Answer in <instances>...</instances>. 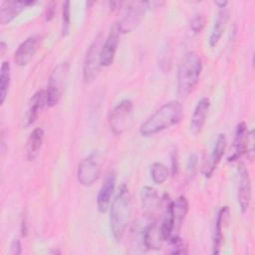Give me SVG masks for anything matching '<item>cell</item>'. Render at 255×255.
Segmentation results:
<instances>
[{
  "instance_id": "obj_27",
  "label": "cell",
  "mask_w": 255,
  "mask_h": 255,
  "mask_svg": "<svg viewBox=\"0 0 255 255\" xmlns=\"http://www.w3.org/2000/svg\"><path fill=\"white\" fill-rule=\"evenodd\" d=\"M168 242L171 246V253L173 254H185L187 253V247L184 241L177 235L171 237Z\"/></svg>"
},
{
  "instance_id": "obj_29",
  "label": "cell",
  "mask_w": 255,
  "mask_h": 255,
  "mask_svg": "<svg viewBox=\"0 0 255 255\" xmlns=\"http://www.w3.org/2000/svg\"><path fill=\"white\" fill-rule=\"evenodd\" d=\"M170 161H171V166H170V173L172 176H175L178 173V168H179V163H178V154L176 150H172L170 152Z\"/></svg>"
},
{
  "instance_id": "obj_22",
  "label": "cell",
  "mask_w": 255,
  "mask_h": 255,
  "mask_svg": "<svg viewBox=\"0 0 255 255\" xmlns=\"http://www.w3.org/2000/svg\"><path fill=\"white\" fill-rule=\"evenodd\" d=\"M140 201L142 209L145 211L152 210L159 202L156 190L150 186H143L140 191Z\"/></svg>"
},
{
  "instance_id": "obj_8",
  "label": "cell",
  "mask_w": 255,
  "mask_h": 255,
  "mask_svg": "<svg viewBox=\"0 0 255 255\" xmlns=\"http://www.w3.org/2000/svg\"><path fill=\"white\" fill-rule=\"evenodd\" d=\"M103 45V38L101 34H98L93 43L89 47L83 68V80L86 84L93 83L101 70V51Z\"/></svg>"
},
{
  "instance_id": "obj_5",
  "label": "cell",
  "mask_w": 255,
  "mask_h": 255,
  "mask_svg": "<svg viewBox=\"0 0 255 255\" xmlns=\"http://www.w3.org/2000/svg\"><path fill=\"white\" fill-rule=\"evenodd\" d=\"M133 121V105L128 99L121 101L112 111L110 128L114 134L120 135L128 130Z\"/></svg>"
},
{
  "instance_id": "obj_13",
  "label": "cell",
  "mask_w": 255,
  "mask_h": 255,
  "mask_svg": "<svg viewBox=\"0 0 255 255\" xmlns=\"http://www.w3.org/2000/svg\"><path fill=\"white\" fill-rule=\"evenodd\" d=\"M46 105V93L43 90L37 91L30 99L26 115L23 120V127L28 128L36 122Z\"/></svg>"
},
{
  "instance_id": "obj_28",
  "label": "cell",
  "mask_w": 255,
  "mask_h": 255,
  "mask_svg": "<svg viewBox=\"0 0 255 255\" xmlns=\"http://www.w3.org/2000/svg\"><path fill=\"white\" fill-rule=\"evenodd\" d=\"M203 18L201 15H194L189 22V28L194 34H199L203 28Z\"/></svg>"
},
{
  "instance_id": "obj_11",
  "label": "cell",
  "mask_w": 255,
  "mask_h": 255,
  "mask_svg": "<svg viewBox=\"0 0 255 255\" xmlns=\"http://www.w3.org/2000/svg\"><path fill=\"white\" fill-rule=\"evenodd\" d=\"M238 191L237 199L240 210L242 213L246 212L249 208L251 201V180L249 172L244 165H239L238 168Z\"/></svg>"
},
{
  "instance_id": "obj_3",
  "label": "cell",
  "mask_w": 255,
  "mask_h": 255,
  "mask_svg": "<svg viewBox=\"0 0 255 255\" xmlns=\"http://www.w3.org/2000/svg\"><path fill=\"white\" fill-rule=\"evenodd\" d=\"M202 71V61L193 51L180 59L176 71V92L180 98H186L196 87Z\"/></svg>"
},
{
  "instance_id": "obj_7",
  "label": "cell",
  "mask_w": 255,
  "mask_h": 255,
  "mask_svg": "<svg viewBox=\"0 0 255 255\" xmlns=\"http://www.w3.org/2000/svg\"><path fill=\"white\" fill-rule=\"evenodd\" d=\"M146 9V1H132L126 3L122 18L120 19L119 23H117L121 34L133 31L141 22Z\"/></svg>"
},
{
  "instance_id": "obj_2",
  "label": "cell",
  "mask_w": 255,
  "mask_h": 255,
  "mask_svg": "<svg viewBox=\"0 0 255 255\" xmlns=\"http://www.w3.org/2000/svg\"><path fill=\"white\" fill-rule=\"evenodd\" d=\"M183 114V107L179 101H169L154 112L139 127L142 136L154 135L174 125H176Z\"/></svg>"
},
{
  "instance_id": "obj_14",
  "label": "cell",
  "mask_w": 255,
  "mask_h": 255,
  "mask_svg": "<svg viewBox=\"0 0 255 255\" xmlns=\"http://www.w3.org/2000/svg\"><path fill=\"white\" fill-rule=\"evenodd\" d=\"M249 138V131L245 122H241L236 126L235 136L233 140V151L228 156V161L238 160L242 155L247 153V144Z\"/></svg>"
},
{
  "instance_id": "obj_20",
  "label": "cell",
  "mask_w": 255,
  "mask_h": 255,
  "mask_svg": "<svg viewBox=\"0 0 255 255\" xmlns=\"http://www.w3.org/2000/svg\"><path fill=\"white\" fill-rule=\"evenodd\" d=\"M44 139V130L41 128H34L27 140V147H26V156L29 161H33L37 158L40 153L42 143Z\"/></svg>"
},
{
  "instance_id": "obj_18",
  "label": "cell",
  "mask_w": 255,
  "mask_h": 255,
  "mask_svg": "<svg viewBox=\"0 0 255 255\" xmlns=\"http://www.w3.org/2000/svg\"><path fill=\"white\" fill-rule=\"evenodd\" d=\"M226 135L225 133H219L215 142H214V146L212 149V152L209 156V160L207 163V166L205 168L204 171V175L206 177H209L213 171L215 170V168L217 167L218 163L220 162L224 152H225V148H226Z\"/></svg>"
},
{
  "instance_id": "obj_19",
  "label": "cell",
  "mask_w": 255,
  "mask_h": 255,
  "mask_svg": "<svg viewBox=\"0 0 255 255\" xmlns=\"http://www.w3.org/2000/svg\"><path fill=\"white\" fill-rule=\"evenodd\" d=\"M229 215V208L228 206H224L219 209L216 220H215V225H214V231L212 235V254H218L220 252L222 240H223V223L225 222V219Z\"/></svg>"
},
{
  "instance_id": "obj_26",
  "label": "cell",
  "mask_w": 255,
  "mask_h": 255,
  "mask_svg": "<svg viewBox=\"0 0 255 255\" xmlns=\"http://www.w3.org/2000/svg\"><path fill=\"white\" fill-rule=\"evenodd\" d=\"M198 166V157L195 153L189 154L186 162V176L188 180H192L196 174Z\"/></svg>"
},
{
  "instance_id": "obj_12",
  "label": "cell",
  "mask_w": 255,
  "mask_h": 255,
  "mask_svg": "<svg viewBox=\"0 0 255 255\" xmlns=\"http://www.w3.org/2000/svg\"><path fill=\"white\" fill-rule=\"evenodd\" d=\"M116 180L117 174L114 170H110L104 178L97 196V208L101 213H105L111 203V198L116 187Z\"/></svg>"
},
{
  "instance_id": "obj_33",
  "label": "cell",
  "mask_w": 255,
  "mask_h": 255,
  "mask_svg": "<svg viewBox=\"0 0 255 255\" xmlns=\"http://www.w3.org/2000/svg\"><path fill=\"white\" fill-rule=\"evenodd\" d=\"M0 48H1V55H3L4 52L6 51V43L2 41L1 44H0Z\"/></svg>"
},
{
  "instance_id": "obj_1",
  "label": "cell",
  "mask_w": 255,
  "mask_h": 255,
  "mask_svg": "<svg viewBox=\"0 0 255 255\" xmlns=\"http://www.w3.org/2000/svg\"><path fill=\"white\" fill-rule=\"evenodd\" d=\"M132 214L131 195L126 184H122L116 194L110 211V228L114 238L120 241L130 222Z\"/></svg>"
},
{
  "instance_id": "obj_25",
  "label": "cell",
  "mask_w": 255,
  "mask_h": 255,
  "mask_svg": "<svg viewBox=\"0 0 255 255\" xmlns=\"http://www.w3.org/2000/svg\"><path fill=\"white\" fill-rule=\"evenodd\" d=\"M70 1H66L63 4L62 7V36H66L69 32L70 29V22H71V17H70Z\"/></svg>"
},
{
  "instance_id": "obj_24",
  "label": "cell",
  "mask_w": 255,
  "mask_h": 255,
  "mask_svg": "<svg viewBox=\"0 0 255 255\" xmlns=\"http://www.w3.org/2000/svg\"><path fill=\"white\" fill-rule=\"evenodd\" d=\"M149 171L153 182L157 184H162L167 179L169 173L167 167L161 162H153L150 165Z\"/></svg>"
},
{
  "instance_id": "obj_6",
  "label": "cell",
  "mask_w": 255,
  "mask_h": 255,
  "mask_svg": "<svg viewBox=\"0 0 255 255\" xmlns=\"http://www.w3.org/2000/svg\"><path fill=\"white\" fill-rule=\"evenodd\" d=\"M102 161L101 153L95 150L79 163L77 177L81 185L91 186L99 179L102 171Z\"/></svg>"
},
{
  "instance_id": "obj_23",
  "label": "cell",
  "mask_w": 255,
  "mask_h": 255,
  "mask_svg": "<svg viewBox=\"0 0 255 255\" xmlns=\"http://www.w3.org/2000/svg\"><path fill=\"white\" fill-rule=\"evenodd\" d=\"M10 63L8 61H3L0 69V103L4 104L5 99L8 94L10 85Z\"/></svg>"
},
{
  "instance_id": "obj_32",
  "label": "cell",
  "mask_w": 255,
  "mask_h": 255,
  "mask_svg": "<svg viewBox=\"0 0 255 255\" xmlns=\"http://www.w3.org/2000/svg\"><path fill=\"white\" fill-rule=\"evenodd\" d=\"M215 4L218 6V8H225L226 5L228 4L227 1H216Z\"/></svg>"
},
{
  "instance_id": "obj_30",
  "label": "cell",
  "mask_w": 255,
  "mask_h": 255,
  "mask_svg": "<svg viewBox=\"0 0 255 255\" xmlns=\"http://www.w3.org/2000/svg\"><path fill=\"white\" fill-rule=\"evenodd\" d=\"M56 5H57V4H56L55 2H52V3H50V4L47 6V8H46V14H45L46 20H51V19L54 18L55 13H56Z\"/></svg>"
},
{
  "instance_id": "obj_17",
  "label": "cell",
  "mask_w": 255,
  "mask_h": 255,
  "mask_svg": "<svg viewBox=\"0 0 255 255\" xmlns=\"http://www.w3.org/2000/svg\"><path fill=\"white\" fill-rule=\"evenodd\" d=\"M34 1H5L0 6V22L5 25L16 18L26 7L34 5Z\"/></svg>"
},
{
  "instance_id": "obj_21",
  "label": "cell",
  "mask_w": 255,
  "mask_h": 255,
  "mask_svg": "<svg viewBox=\"0 0 255 255\" xmlns=\"http://www.w3.org/2000/svg\"><path fill=\"white\" fill-rule=\"evenodd\" d=\"M227 19H228V13H227L226 8H219L218 12L216 14V17H215L214 24L211 29L209 40H208L209 45L211 47H214L219 42V40L223 34V31L225 29Z\"/></svg>"
},
{
  "instance_id": "obj_16",
  "label": "cell",
  "mask_w": 255,
  "mask_h": 255,
  "mask_svg": "<svg viewBox=\"0 0 255 255\" xmlns=\"http://www.w3.org/2000/svg\"><path fill=\"white\" fill-rule=\"evenodd\" d=\"M169 207H170V212L172 217L173 236H177L181 228L182 222L185 218V215L188 211V201L183 195H181V196H178L175 200L170 201Z\"/></svg>"
},
{
  "instance_id": "obj_10",
  "label": "cell",
  "mask_w": 255,
  "mask_h": 255,
  "mask_svg": "<svg viewBox=\"0 0 255 255\" xmlns=\"http://www.w3.org/2000/svg\"><path fill=\"white\" fill-rule=\"evenodd\" d=\"M120 35H121V32L118 28V25L114 24L113 27L110 29V32L105 39V42H103V45H102V51H101L102 67L110 66L113 63L118 46H119Z\"/></svg>"
},
{
  "instance_id": "obj_9",
  "label": "cell",
  "mask_w": 255,
  "mask_h": 255,
  "mask_svg": "<svg viewBox=\"0 0 255 255\" xmlns=\"http://www.w3.org/2000/svg\"><path fill=\"white\" fill-rule=\"evenodd\" d=\"M42 37L40 35H32L24 40L17 48L14 54V62L17 66H26L34 57L39 45L41 44Z\"/></svg>"
},
{
  "instance_id": "obj_31",
  "label": "cell",
  "mask_w": 255,
  "mask_h": 255,
  "mask_svg": "<svg viewBox=\"0 0 255 255\" xmlns=\"http://www.w3.org/2000/svg\"><path fill=\"white\" fill-rule=\"evenodd\" d=\"M11 250L13 254H19L21 252V244L19 240H14L11 244Z\"/></svg>"
},
{
  "instance_id": "obj_15",
  "label": "cell",
  "mask_w": 255,
  "mask_h": 255,
  "mask_svg": "<svg viewBox=\"0 0 255 255\" xmlns=\"http://www.w3.org/2000/svg\"><path fill=\"white\" fill-rule=\"evenodd\" d=\"M210 107V101L208 98H202L198 101L193 111V114L190 119V131L192 134L196 135L201 132L205 122L207 113Z\"/></svg>"
},
{
  "instance_id": "obj_4",
  "label": "cell",
  "mask_w": 255,
  "mask_h": 255,
  "mask_svg": "<svg viewBox=\"0 0 255 255\" xmlns=\"http://www.w3.org/2000/svg\"><path fill=\"white\" fill-rule=\"evenodd\" d=\"M68 73L69 64L67 62L60 63L53 69L49 77L47 89L45 91L46 105L49 108L55 107L60 102L65 91Z\"/></svg>"
}]
</instances>
